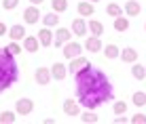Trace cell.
Returning a JSON list of instances; mask_svg holds the SVG:
<instances>
[{
	"instance_id": "cell-21",
	"label": "cell",
	"mask_w": 146,
	"mask_h": 124,
	"mask_svg": "<svg viewBox=\"0 0 146 124\" xmlns=\"http://www.w3.org/2000/svg\"><path fill=\"white\" fill-rule=\"evenodd\" d=\"M114 29L117 32H127L129 29V17H125V15L114 17Z\"/></svg>"
},
{
	"instance_id": "cell-7",
	"label": "cell",
	"mask_w": 146,
	"mask_h": 124,
	"mask_svg": "<svg viewBox=\"0 0 146 124\" xmlns=\"http://www.w3.org/2000/svg\"><path fill=\"white\" fill-rule=\"evenodd\" d=\"M83 48L85 46H80L78 42L68 40L66 44H64V57H66V59H74V57H78L80 53H83Z\"/></svg>"
},
{
	"instance_id": "cell-4",
	"label": "cell",
	"mask_w": 146,
	"mask_h": 124,
	"mask_svg": "<svg viewBox=\"0 0 146 124\" xmlns=\"http://www.w3.org/2000/svg\"><path fill=\"white\" fill-rule=\"evenodd\" d=\"M89 65H91V63H89V59H87V57H83V55H78V57L70 59V63H68V72L72 74V76H76L80 69H85V67H89Z\"/></svg>"
},
{
	"instance_id": "cell-32",
	"label": "cell",
	"mask_w": 146,
	"mask_h": 124,
	"mask_svg": "<svg viewBox=\"0 0 146 124\" xmlns=\"http://www.w3.org/2000/svg\"><path fill=\"white\" fill-rule=\"evenodd\" d=\"M19 0H2V8H7V11H13V8H17Z\"/></svg>"
},
{
	"instance_id": "cell-27",
	"label": "cell",
	"mask_w": 146,
	"mask_h": 124,
	"mask_svg": "<svg viewBox=\"0 0 146 124\" xmlns=\"http://www.w3.org/2000/svg\"><path fill=\"white\" fill-rule=\"evenodd\" d=\"M131 101H133V105H138V107L146 105V93H144V91H138V93H133Z\"/></svg>"
},
{
	"instance_id": "cell-37",
	"label": "cell",
	"mask_w": 146,
	"mask_h": 124,
	"mask_svg": "<svg viewBox=\"0 0 146 124\" xmlns=\"http://www.w3.org/2000/svg\"><path fill=\"white\" fill-rule=\"evenodd\" d=\"M144 32H146V23H144Z\"/></svg>"
},
{
	"instance_id": "cell-25",
	"label": "cell",
	"mask_w": 146,
	"mask_h": 124,
	"mask_svg": "<svg viewBox=\"0 0 146 124\" xmlns=\"http://www.w3.org/2000/svg\"><path fill=\"white\" fill-rule=\"evenodd\" d=\"M78 118H80V122H83V124H95V122L100 120V118L93 114V110H87L85 114H80Z\"/></svg>"
},
{
	"instance_id": "cell-22",
	"label": "cell",
	"mask_w": 146,
	"mask_h": 124,
	"mask_svg": "<svg viewBox=\"0 0 146 124\" xmlns=\"http://www.w3.org/2000/svg\"><path fill=\"white\" fill-rule=\"evenodd\" d=\"M104 57H106V59L121 57V48L117 46V44H106V46H104Z\"/></svg>"
},
{
	"instance_id": "cell-23",
	"label": "cell",
	"mask_w": 146,
	"mask_h": 124,
	"mask_svg": "<svg viewBox=\"0 0 146 124\" xmlns=\"http://www.w3.org/2000/svg\"><path fill=\"white\" fill-rule=\"evenodd\" d=\"M59 23V15L57 13H49V15H42V25H47V27H55Z\"/></svg>"
},
{
	"instance_id": "cell-6",
	"label": "cell",
	"mask_w": 146,
	"mask_h": 124,
	"mask_svg": "<svg viewBox=\"0 0 146 124\" xmlns=\"http://www.w3.org/2000/svg\"><path fill=\"white\" fill-rule=\"evenodd\" d=\"M72 36H74V34H72V29L59 27L57 32H55V36H53V44L59 48V46H64V44H66L68 40H72Z\"/></svg>"
},
{
	"instance_id": "cell-17",
	"label": "cell",
	"mask_w": 146,
	"mask_h": 124,
	"mask_svg": "<svg viewBox=\"0 0 146 124\" xmlns=\"http://www.w3.org/2000/svg\"><path fill=\"white\" fill-rule=\"evenodd\" d=\"M9 38L11 40H23L26 38V27L23 25H19V23H15V25H11V29H9Z\"/></svg>"
},
{
	"instance_id": "cell-28",
	"label": "cell",
	"mask_w": 146,
	"mask_h": 124,
	"mask_svg": "<svg viewBox=\"0 0 146 124\" xmlns=\"http://www.w3.org/2000/svg\"><path fill=\"white\" fill-rule=\"evenodd\" d=\"M51 7L55 13H64L68 8V0H51Z\"/></svg>"
},
{
	"instance_id": "cell-5",
	"label": "cell",
	"mask_w": 146,
	"mask_h": 124,
	"mask_svg": "<svg viewBox=\"0 0 146 124\" xmlns=\"http://www.w3.org/2000/svg\"><path fill=\"white\" fill-rule=\"evenodd\" d=\"M72 34L76 38H80V36H87L89 34V25H87V21H85V17H76V19H72Z\"/></svg>"
},
{
	"instance_id": "cell-30",
	"label": "cell",
	"mask_w": 146,
	"mask_h": 124,
	"mask_svg": "<svg viewBox=\"0 0 146 124\" xmlns=\"http://www.w3.org/2000/svg\"><path fill=\"white\" fill-rule=\"evenodd\" d=\"M7 48H9V51H11V53H13V55H15V57H17V55H19V53H21V51H23V48H21V46H19V42H17V40H11V42H9V44H7Z\"/></svg>"
},
{
	"instance_id": "cell-1",
	"label": "cell",
	"mask_w": 146,
	"mask_h": 124,
	"mask_svg": "<svg viewBox=\"0 0 146 124\" xmlns=\"http://www.w3.org/2000/svg\"><path fill=\"white\" fill-rule=\"evenodd\" d=\"M76 80V99L83 107L87 110H95V107L104 105L112 97V84L106 78V74L102 69L95 67H85L74 76Z\"/></svg>"
},
{
	"instance_id": "cell-34",
	"label": "cell",
	"mask_w": 146,
	"mask_h": 124,
	"mask_svg": "<svg viewBox=\"0 0 146 124\" xmlns=\"http://www.w3.org/2000/svg\"><path fill=\"white\" fill-rule=\"evenodd\" d=\"M4 34H9V27L4 25L2 21H0V36H4Z\"/></svg>"
},
{
	"instance_id": "cell-3",
	"label": "cell",
	"mask_w": 146,
	"mask_h": 124,
	"mask_svg": "<svg viewBox=\"0 0 146 124\" xmlns=\"http://www.w3.org/2000/svg\"><path fill=\"white\" fill-rule=\"evenodd\" d=\"M15 112H17V116H30V114L34 112V101L28 99V97L17 99V103H15Z\"/></svg>"
},
{
	"instance_id": "cell-29",
	"label": "cell",
	"mask_w": 146,
	"mask_h": 124,
	"mask_svg": "<svg viewBox=\"0 0 146 124\" xmlns=\"http://www.w3.org/2000/svg\"><path fill=\"white\" fill-rule=\"evenodd\" d=\"M112 112L117 114V116H119V114H125V112H127V103H125V101H114Z\"/></svg>"
},
{
	"instance_id": "cell-31",
	"label": "cell",
	"mask_w": 146,
	"mask_h": 124,
	"mask_svg": "<svg viewBox=\"0 0 146 124\" xmlns=\"http://www.w3.org/2000/svg\"><path fill=\"white\" fill-rule=\"evenodd\" d=\"M129 122L131 124H146V116L144 114H133V116L129 118Z\"/></svg>"
},
{
	"instance_id": "cell-13",
	"label": "cell",
	"mask_w": 146,
	"mask_h": 124,
	"mask_svg": "<svg viewBox=\"0 0 146 124\" xmlns=\"http://www.w3.org/2000/svg\"><path fill=\"white\" fill-rule=\"evenodd\" d=\"M64 112H66V116H72V118L80 116V103L74 101V99H66L64 101Z\"/></svg>"
},
{
	"instance_id": "cell-12",
	"label": "cell",
	"mask_w": 146,
	"mask_h": 124,
	"mask_svg": "<svg viewBox=\"0 0 146 124\" xmlns=\"http://www.w3.org/2000/svg\"><path fill=\"white\" fill-rule=\"evenodd\" d=\"M85 51H89V53H100V51H104V46H102V40H100V36H89L87 40H85Z\"/></svg>"
},
{
	"instance_id": "cell-16",
	"label": "cell",
	"mask_w": 146,
	"mask_h": 124,
	"mask_svg": "<svg viewBox=\"0 0 146 124\" xmlns=\"http://www.w3.org/2000/svg\"><path fill=\"white\" fill-rule=\"evenodd\" d=\"M23 48H26L28 53H36L38 48H40L38 36H26V38H23Z\"/></svg>"
},
{
	"instance_id": "cell-10",
	"label": "cell",
	"mask_w": 146,
	"mask_h": 124,
	"mask_svg": "<svg viewBox=\"0 0 146 124\" xmlns=\"http://www.w3.org/2000/svg\"><path fill=\"white\" fill-rule=\"evenodd\" d=\"M34 80H36L40 86H44V84H49L53 80V76H51V69L49 67H38L36 72H34Z\"/></svg>"
},
{
	"instance_id": "cell-15",
	"label": "cell",
	"mask_w": 146,
	"mask_h": 124,
	"mask_svg": "<svg viewBox=\"0 0 146 124\" xmlns=\"http://www.w3.org/2000/svg\"><path fill=\"white\" fill-rule=\"evenodd\" d=\"M76 11L80 17H91V15H95V4L89 2V0H83V2L76 4Z\"/></svg>"
},
{
	"instance_id": "cell-11",
	"label": "cell",
	"mask_w": 146,
	"mask_h": 124,
	"mask_svg": "<svg viewBox=\"0 0 146 124\" xmlns=\"http://www.w3.org/2000/svg\"><path fill=\"white\" fill-rule=\"evenodd\" d=\"M36 36H38V40H40V46L47 48V46H51V44H53V36H55V34L51 32V27L44 25V27L36 34Z\"/></svg>"
},
{
	"instance_id": "cell-36",
	"label": "cell",
	"mask_w": 146,
	"mask_h": 124,
	"mask_svg": "<svg viewBox=\"0 0 146 124\" xmlns=\"http://www.w3.org/2000/svg\"><path fill=\"white\" fill-rule=\"evenodd\" d=\"M89 2H93V4H98V2H100V0H89Z\"/></svg>"
},
{
	"instance_id": "cell-26",
	"label": "cell",
	"mask_w": 146,
	"mask_h": 124,
	"mask_svg": "<svg viewBox=\"0 0 146 124\" xmlns=\"http://www.w3.org/2000/svg\"><path fill=\"white\" fill-rule=\"evenodd\" d=\"M106 13L110 15V17H121L125 11H123V7H119L117 2H110L108 7H106Z\"/></svg>"
},
{
	"instance_id": "cell-35",
	"label": "cell",
	"mask_w": 146,
	"mask_h": 124,
	"mask_svg": "<svg viewBox=\"0 0 146 124\" xmlns=\"http://www.w3.org/2000/svg\"><path fill=\"white\" fill-rule=\"evenodd\" d=\"M30 2H32V4H36V7H38V4H42L44 0H30Z\"/></svg>"
},
{
	"instance_id": "cell-2",
	"label": "cell",
	"mask_w": 146,
	"mask_h": 124,
	"mask_svg": "<svg viewBox=\"0 0 146 124\" xmlns=\"http://www.w3.org/2000/svg\"><path fill=\"white\" fill-rule=\"evenodd\" d=\"M19 78V67L15 63V55L9 48H0V93L9 91Z\"/></svg>"
},
{
	"instance_id": "cell-18",
	"label": "cell",
	"mask_w": 146,
	"mask_h": 124,
	"mask_svg": "<svg viewBox=\"0 0 146 124\" xmlns=\"http://www.w3.org/2000/svg\"><path fill=\"white\" fill-rule=\"evenodd\" d=\"M131 76L135 78V80H140V82H144L146 80V65H142V63H131Z\"/></svg>"
},
{
	"instance_id": "cell-8",
	"label": "cell",
	"mask_w": 146,
	"mask_h": 124,
	"mask_svg": "<svg viewBox=\"0 0 146 124\" xmlns=\"http://www.w3.org/2000/svg\"><path fill=\"white\" fill-rule=\"evenodd\" d=\"M68 65H64V63H53L51 65V76H53V80H57V82H62V80H66V76H68Z\"/></svg>"
},
{
	"instance_id": "cell-9",
	"label": "cell",
	"mask_w": 146,
	"mask_h": 124,
	"mask_svg": "<svg viewBox=\"0 0 146 124\" xmlns=\"http://www.w3.org/2000/svg\"><path fill=\"white\" fill-rule=\"evenodd\" d=\"M40 17H42V15H40V11H38L36 4H32V7H28L26 11H23V21H26L28 25H32V23H38Z\"/></svg>"
},
{
	"instance_id": "cell-19",
	"label": "cell",
	"mask_w": 146,
	"mask_h": 124,
	"mask_svg": "<svg viewBox=\"0 0 146 124\" xmlns=\"http://www.w3.org/2000/svg\"><path fill=\"white\" fill-rule=\"evenodd\" d=\"M121 59H123L125 63H135L138 61V51L135 48H121Z\"/></svg>"
},
{
	"instance_id": "cell-20",
	"label": "cell",
	"mask_w": 146,
	"mask_h": 124,
	"mask_svg": "<svg viewBox=\"0 0 146 124\" xmlns=\"http://www.w3.org/2000/svg\"><path fill=\"white\" fill-rule=\"evenodd\" d=\"M87 25H89V34H91V36H102V34H104V23L98 21V19L87 21Z\"/></svg>"
},
{
	"instance_id": "cell-33",
	"label": "cell",
	"mask_w": 146,
	"mask_h": 124,
	"mask_svg": "<svg viewBox=\"0 0 146 124\" xmlns=\"http://www.w3.org/2000/svg\"><path fill=\"white\" fill-rule=\"evenodd\" d=\"M125 122H127V118H125L123 114H119V116L114 118V124H125Z\"/></svg>"
},
{
	"instance_id": "cell-24",
	"label": "cell",
	"mask_w": 146,
	"mask_h": 124,
	"mask_svg": "<svg viewBox=\"0 0 146 124\" xmlns=\"http://www.w3.org/2000/svg\"><path fill=\"white\" fill-rule=\"evenodd\" d=\"M17 122V112H2L0 114V124H15Z\"/></svg>"
},
{
	"instance_id": "cell-14",
	"label": "cell",
	"mask_w": 146,
	"mask_h": 124,
	"mask_svg": "<svg viewBox=\"0 0 146 124\" xmlns=\"http://www.w3.org/2000/svg\"><path fill=\"white\" fill-rule=\"evenodd\" d=\"M123 11H125L127 17H138V15L142 13V4H140L138 0H127L125 7H123Z\"/></svg>"
}]
</instances>
